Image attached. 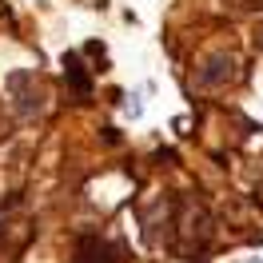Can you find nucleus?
Listing matches in <instances>:
<instances>
[{
	"label": "nucleus",
	"instance_id": "3",
	"mask_svg": "<svg viewBox=\"0 0 263 263\" xmlns=\"http://www.w3.org/2000/svg\"><path fill=\"white\" fill-rule=\"evenodd\" d=\"M68 72H72V88L88 96V92H92V84H88V76H80V64H76V56H68Z\"/></svg>",
	"mask_w": 263,
	"mask_h": 263
},
{
	"label": "nucleus",
	"instance_id": "2",
	"mask_svg": "<svg viewBox=\"0 0 263 263\" xmlns=\"http://www.w3.org/2000/svg\"><path fill=\"white\" fill-rule=\"evenodd\" d=\"M231 72H235V60H231L228 52H212V56L199 64L196 84L203 88V92H212V88H223V84L231 80Z\"/></svg>",
	"mask_w": 263,
	"mask_h": 263
},
{
	"label": "nucleus",
	"instance_id": "1",
	"mask_svg": "<svg viewBox=\"0 0 263 263\" xmlns=\"http://www.w3.org/2000/svg\"><path fill=\"white\" fill-rule=\"evenodd\" d=\"M8 92H12V104H16L20 116L40 112V88H36L32 72H12V76H8Z\"/></svg>",
	"mask_w": 263,
	"mask_h": 263
}]
</instances>
